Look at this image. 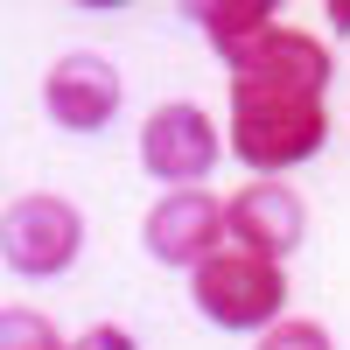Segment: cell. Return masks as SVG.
Here are the masks:
<instances>
[{"instance_id":"obj_11","label":"cell","mask_w":350,"mask_h":350,"mask_svg":"<svg viewBox=\"0 0 350 350\" xmlns=\"http://www.w3.org/2000/svg\"><path fill=\"white\" fill-rule=\"evenodd\" d=\"M70 350H140V343H133L126 329H112V323H98V329H84V336H77Z\"/></svg>"},{"instance_id":"obj_1","label":"cell","mask_w":350,"mask_h":350,"mask_svg":"<svg viewBox=\"0 0 350 350\" xmlns=\"http://www.w3.org/2000/svg\"><path fill=\"white\" fill-rule=\"evenodd\" d=\"M323 84H329V49L301 28H273L252 56L231 64V140L252 168H295L323 148Z\"/></svg>"},{"instance_id":"obj_5","label":"cell","mask_w":350,"mask_h":350,"mask_svg":"<svg viewBox=\"0 0 350 350\" xmlns=\"http://www.w3.org/2000/svg\"><path fill=\"white\" fill-rule=\"evenodd\" d=\"M140 161H148V175H161V183H203L217 161V126L203 120L196 105H161L148 126H140Z\"/></svg>"},{"instance_id":"obj_6","label":"cell","mask_w":350,"mask_h":350,"mask_svg":"<svg viewBox=\"0 0 350 350\" xmlns=\"http://www.w3.org/2000/svg\"><path fill=\"white\" fill-rule=\"evenodd\" d=\"M42 105H49V120L56 126H70V133H92L112 120V105H120V70L105 64V56H64V64L49 70L42 84Z\"/></svg>"},{"instance_id":"obj_12","label":"cell","mask_w":350,"mask_h":350,"mask_svg":"<svg viewBox=\"0 0 350 350\" xmlns=\"http://www.w3.org/2000/svg\"><path fill=\"white\" fill-rule=\"evenodd\" d=\"M329 21H336V28H350V0H329Z\"/></svg>"},{"instance_id":"obj_3","label":"cell","mask_w":350,"mask_h":350,"mask_svg":"<svg viewBox=\"0 0 350 350\" xmlns=\"http://www.w3.org/2000/svg\"><path fill=\"white\" fill-rule=\"evenodd\" d=\"M77 252H84L77 203H64V196H21L8 211V267L14 273L49 280V273H64Z\"/></svg>"},{"instance_id":"obj_10","label":"cell","mask_w":350,"mask_h":350,"mask_svg":"<svg viewBox=\"0 0 350 350\" xmlns=\"http://www.w3.org/2000/svg\"><path fill=\"white\" fill-rule=\"evenodd\" d=\"M259 350H329V329L323 323H267V336H259Z\"/></svg>"},{"instance_id":"obj_2","label":"cell","mask_w":350,"mask_h":350,"mask_svg":"<svg viewBox=\"0 0 350 350\" xmlns=\"http://www.w3.org/2000/svg\"><path fill=\"white\" fill-rule=\"evenodd\" d=\"M280 267L273 259H259V252H245V245H224V252H211L196 267V308L211 315V323H224V329H267V323H280Z\"/></svg>"},{"instance_id":"obj_9","label":"cell","mask_w":350,"mask_h":350,"mask_svg":"<svg viewBox=\"0 0 350 350\" xmlns=\"http://www.w3.org/2000/svg\"><path fill=\"white\" fill-rule=\"evenodd\" d=\"M0 350H70L64 336H56L42 315H28V308H8V323H0Z\"/></svg>"},{"instance_id":"obj_8","label":"cell","mask_w":350,"mask_h":350,"mask_svg":"<svg viewBox=\"0 0 350 350\" xmlns=\"http://www.w3.org/2000/svg\"><path fill=\"white\" fill-rule=\"evenodd\" d=\"M189 14L203 21V36L217 42V56H224V64L252 56L259 42L273 36V8H267V0H196Z\"/></svg>"},{"instance_id":"obj_7","label":"cell","mask_w":350,"mask_h":350,"mask_svg":"<svg viewBox=\"0 0 350 350\" xmlns=\"http://www.w3.org/2000/svg\"><path fill=\"white\" fill-rule=\"evenodd\" d=\"M224 224H231V239H239L245 252H259V259H280V252L301 245V203H295V189H280V183L239 189L224 203Z\"/></svg>"},{"instance_id":"obj_4","label":"cell","mask_w":350,"mask_h":350,"mask_svg":"<svg viewBox=\"0 0 350 350\" xmlns=\"http://www.w3.org/2000/svg\"><path fill=\"white\" fill-rule=\"evenodd\" d=\"M224 203L203 196V189H168L154 211H148V252L161 267H203L211 252H224Z\"/></svg>"}]
</instances>
